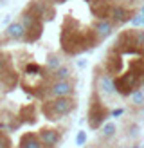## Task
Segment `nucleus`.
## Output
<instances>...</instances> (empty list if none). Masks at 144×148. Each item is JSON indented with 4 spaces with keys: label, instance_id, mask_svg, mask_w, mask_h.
Here are the masks:
<instances>
[{
    "label": "nucleus",
    "instance_id": "ddd939ff",
    "mask_svg": "<svg viewBox=\"0 0 144 148\" xmlns=\"http://www.w3.org/2000/svg\"><path fill=\"white\" fill-rule=\"evenodd\" d=\"M4 36L7 40H13V42H22V38H24V25L20 24V20L7 25L5 31H4Z\"/></svg>",
    "mask_w": 144,
    "mask_h": 148
},
{
    "label": "nucleus",
    "instance_id": "b1692460",
    "mask_svg": "<svg viewBox=\"0 0 144 148\" xmlns=\"http://www.w3.org/2000/svg\"><path fill=\"white\" fill-rule=\"evenodd\" d=\"M76 143H77L79 146H83V145L86 143V132H79V134L76 136Z\"/></svg>",
    "mask_w": 144,
    "mask_h": 148
},
{
    "label": "nucleus",
    "instance_id": "39448f33",
    "mask_svg": "<svg viewBox=\"0 0 144 148\" xmlns=\"http://www.w3.org/2000/svg\"><path fill=\"white\" fill-rule=\"evenodd\" d=\"M113 87H115V92L119 96L126 98V96H132L135 90H141L142 81L133 72H126V74H121V76L113 78Z\"/></svg>",
    "mask_w": 144,
    "mask_h": 148
},
{
    "label": "nucleus",
    "instance_id": "6ab92c4d",
    "mask_svg": "<svg viewBox=\"0 0 144 148\" xmlns=\"http://www.w3.org/2000/svg\"><path fill=\"white\" fill-rule=\"evenodd\" d=\"M132 103L135 107H142L144 105V90H135L132 94Z\"/></svg>",
    "mask_w": 144,
    "mask_h": 148
},
{
    "label": "nucleus",
    "instance_id": "9d476101",
    "mask_svg": "<svg viewBox=\"0 0 144 148\" xmlns=\"http://www.w3.org/2000/svg\"><path fill=\"white\" fill-rule=\"evenodd\" d=\"M38 137L45 148H56V145L61 141V132L56 128H43V130H40Z\"/></svg>",
    "mask_w": 144,
    "mask_h": 148
},
{
    "label": "nucleus",
    "instance_id": "1a4fd4ad",
    "mask_svg": "<svg viewBox=\"0 0 144 148\" xmlns=\"http://www.w3.org/2000/svg\"><path fill=\"white\" fill-rule=\"evenodd\" d=\"M135 14H137L135 9H126L124 5H112L110 20L113 22L115 25H117V24H126V22H130Z\"/></svg>",
    "mask_w": 144,
    "mask_h": 148
},
{
    "label": "nucleus",
    "instance_id": "c85d7f7f",
    "mask_svg": "<svg viewBox=\"0 0 144 148\" xmlns=\"http://www.w3.org/2000/svg\"><path fill=\"white\" fill-rule=\"evenodd\" d=\"M142 13H144V9H142ZM142 24H144V16H142Z\"/></svg>",
    "mask_w": 144,
    "mask_h": 148
},
{
    "label": "nucleus",
    "instance_id": "7ed1b4c3",
    "mask_svg": "<svg viewBox=\"0 0 144 148\" xmlns=\"http://www.w3.org/2000/svg\"><path fill=\"white\" fill-rule=\"evenodd\" d=\"M76 107H77V101L74 96H69V98H52V99L41 103V114L47 119H60V117L74 112Z\"/></svg>",
    "mask_w": 144,
    "mask_h": 148
},
{
    "label": "nucleus",
    "instance_id": "423d86ee",
    "mask_svg": "<svg viewBox=\"0 0 144 148\" xmlns=\"http://www.w3.org/2000/svg\"><path fill=\"white\" fill-rule=\"evenodd\" d=\"M76 94V81L74 79H63V81H52L47 87V96L52 98H69Z\"/></svg>",
    "mask_w": 144,
    "mask_h": 148
},
{
    "label": "nucleus",
    "instance_id": "c756f323",
    "mask_svg": "<svg viewBox=\"0 0 144 148\" xmlns=\"http://www.w3.org/2000/svg\"><path fill=\"white\" fill-rule=\"evenodd\" d=\"M2 4H4V0H0V5H2Z\"/></svg>",
    "mask_w": 144,
    "mask_h": 148
},
{
    "label": "nucleus",
    "instance_id": "a211bd4d",
    "mask_svg": "<svg viewBox=\"0 0 144 148\" xmlns=\"http://www.w3.org/2000/svg\"><path fill=\"white\" fill-rule=\"evenodd\" d=\"M61 65H63V63H61V60H60V56H58V54H50V56L47 58V67H49L50 72L58 71Z\"/></svg>",
    "mask_w": 144,
    "mask_h": 148
},
{
    "label": "nucleus",
    "instance_id": "a878e982",
    "mask_svg": "<svg viewBox=\"0 0 144 148\" xmlns=\"http://www.w3.org/2000/svg\"><path fill=\"white\" fill-rule=\"evenodd\" d=\"M137 132H139V127H137V125H132V127H130V136H137Z\"/></svg>",
    "mask_w": 144,
    "mask_h": 148
},
{
    "label": "nucleus",
    "instance_id": "4468645a",
    "mask_svg": "<svg viewBox=\"0 0 144 148\" xmlns=\"http://www.w3.org/2000/svg\"><path fill=\"white\" fill-rule=\"evenodd\" d=\"M20 148H45L41 145L38 134H33V132H27L20 137Z\"/></svg>",
    "mask_w": 144,
    "mask_h": 148
},
{
    "label": "nucleus",
    "instance_id": "393cba45",
    "mask_svg": "<svg viewBox=\"0 0 144 148\" xmlns=\"http://www.w3.org/2000/svg\"><path fill=\"white\" fill-rule=\"evenodd\" d=\"M132 22H133L135 25H141L142 24V16H141V14H135V16L132 18Z\"/></svg>",
    "mask_w": 144,
    "mask_h": 148
},
{
    "label": "nucleus",
    "instance_id": "2eb2a0df",
    "mask_svg": "<svg viewBox=\"0 0 144 148\" xmlns=\"http://www.w3.org/2000/svg\"><path fill=\"white\" fill-rule=\"evenodd\" d=\"M97 79H99V83L96 85V87H99L103 92H106V94H117L115 92V87H113V79L108 76V74H99V69H97Z\"/></svg>",
    "mask_w": 144,
    "mask_h": 148
},
{
    "label": "nucleus",
    "instance_id": "5701e85b",
    "mask_svg": "<svg viewBox=\"0 0 144 148\" xmlns=\"http://www.w3.org/2000/svg\"><path fill=\"white\" fill-rule=\"evenodd\" d=\"M133 36H135L137 43L144 49V29H133Z\"/></svg>",
    "mask_w": 144,
    "mask_h": 148
},
{
    "label": "nucleus",
    "instance_id": "f03ea898",
    "mask_svg": "<svg viewBox=\"0 0 144 148\" xmlns=\"http://www.w3.org/2000/svg\"><path fill=\"white\" fill-rule=\"evenodd\" d=\"M20 24L24 25V40L25 43H34L40 40V36L43 33V20L40 16L38 9H36L34 2L31 0L29 5L25 7L20 14Z\"/></svg>",
    "mask_w": 144,
    "mask_h": 148
},
{
    "label": "nucleus",
    "instance_id": "f257e3e1",
    "mask_svg": "<svg viewBox=\"0 0 144 148\" xmlns=\"http://www.w3.org/2000/svg\"><path fill=\"white\" fill-rule=\"evenodd\" d=\"M103 42L94 29H81L76 18H65V24L60 34L61 51L67 56H77L92 47H97Z\"/></svg>",
    "mask_w": 144,
    "mask_h": 148
},
{
    "label": "nucleus",
    "instance_id": "f8f14e48",
    "mask_svg": "<svg viewBox=\"0 0 144 148\" xmlns=\"http://www.w3.org/2000/svg\"><path fill=\"white\" fill-rule=\"evenodd\" d=\"M94 31H96L97 36L105 42L108 36L115 31V24L112 20H97V22H94Z\"/></svg>",
    "mask_w": 144,
    "mask_h": 148
},
{
    "label": "nucleus",
    "instance_id": "cd10ccee",
    "mask_svg": "<svg viewBox=\"0 0 144 148\" xmlns=\"http://www.w3.org/2000/svg\"><path fill=\"white\" fill-rule=\"evenodd\" d=\"M132 148H141V145H133V146H132Z\"/></svg>",
    "mask_w": 144,
    "mask_h": 148
},
{
    "label": "nucleus",
    "instance_id": "9b49d317",
    "mask_svg": "<svg viewBox=\"0 0 144 148\" xmlns=\"http://www.w3.org/2000/svg\"><path fill=\"white\" fill-rule=\"evenodd\" d=\"M92 13L96 14L97 20H110V11L112 5L105 2V0H92Z\"/></svg>",
    "mask_w": 144,
    "mask_h": 148
},
{
    "label": "nucleus",
    "instance_id": "0eeeda50",
    "mask_svg": "<svg viewBox=\"0 0 144 148\" xmlns=\"http://www.w3.org/2000/svg\"><path fill=\"white\" fill-rule=\"evenodd\" d=\"M103 65H105V74H108V76H117V74L122 71V67H124V63H122V54L119 51H115V49H110Z\"/></svg>",
    "mask_w": 144,
    "mask_h": 148
},
{
    "label": "nucleus",
    "instance_id": "aec40b11",
    "mask_svg": "<svg viewBox=\"0 0 144 148\" xmlns=\"http://www.w3.org/2000/svg\"><path fill=\"white\" fill-rule=\"evenodd\" d=\"M0 148H11V137L0 130Z\"/></svg>",
    "mask_w": 144,
    "mask_h": 148
},
{
    "label": "nucleus",
    "instance_id": "f3484780",
    "mask_svg": "<svg viewBox=\"0 0 144 148\" xmlns=\"http://www.w3.org/2000/svg\"><path fill=\"white\" fill-rule=\"evenodd\" d=\"M72 76V69L69 67V65H61L58 71L54 72H50V79H54V81H63V79H70Z\"/></svg>",
    "mask_w": 144,
    "mask_h": 148
},
{
    "label": "nucleus",
    "instance_id": "412c9836",
    "mask_svg": "<svg viewBox=\"0 0 144 148\" xmlns=\"http://www.w3.org/2000/svg\"><path fill=\"white\" fill-rule=\"evenodd\" d=\"M9 63H13L11 62V56L7 54V53H4V51H0V71H2L5 65H9Z\"/></svg>",
    "mask_w": 144,
    "mask_h": 148
},
{
    "label": "nucleus",
    "instance_id": "bb28decb",
    "mask_svg": "<svg viewBox=\"0 0 144 148\" xmlns=\"http://www.w3.org/2000/svg\"><path fill=\"white\" fill-rule=\"evenodd\" d=\"M122 112H124L122 108H115V110H110V116H113V117H115V116H121Z\"/></svg>",
    "mask_w": 144,
    "mask_h": 148
},
{
    "label": "nucleus",
    "instance_id": "20e7f679",
    "mask_svg": "<svg viewBox=\"0 0 144 148\" xmlns=\"http://www.w3.org/2000/svg\"><path fill=\"white\" fill-rule=\"evenodd\" d=\"M108 117H110V108L99 99V90L94 87L90 96V105H88V127L92 130H97Z\"/></svg>",
    "mask_w": 144,
    "mask_h": 148
},
{
    "label": "nucleus",
    "instance_id": "4be33fe9",
    "mask_svg": "<svg viewBox=\"0 0 144 148\" xmlns=\"http://www.w3.org/2000/svg\"><path fill=\"white\" fill-rule=\"evenodd\" d=\"M115 130H117V128H115L113 123H106L105 128H103V136H105V137H112V136L115 134Z\"/></svg>",
    "mask_w": 144,
    "mask_h": 148
},
{
    "label": "nucleus",
    "instance_id": "6e6552de",
    "mask_svg": "<svg viewBox=\"0 0 144 148\" xmlns=\"http://www.w3.org/2000/svg\"><path fill=\"white\" fill-rule=\"evenodd\" d=\"M16 85H18V72L13 69V63H9L0 71V88L13 90Z\"/></svg>",
    "mask_w": 144,
    "mask_h": 148
},
{
    "label": "nucleus",
    "instance_id": "dca6fc26",
    "mask_svg": "<svg viewBox=\"0 0 144 148\" xmlns=\"http://www.w3.org/2000/svg\"><path fill=\"white\" fill-rule=\"evenodd\" d=\"M34 117H36V107H34V105L22 107L20 116H18L20 123H33V121H34Z\"/></svg>",
    "mask_w": 144,
    "mask_h": 148
}]
</instances>
